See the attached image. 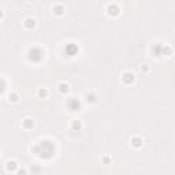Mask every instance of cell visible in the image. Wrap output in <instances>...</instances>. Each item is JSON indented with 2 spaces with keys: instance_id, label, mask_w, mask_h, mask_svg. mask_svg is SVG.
I'll return each mask as SVG.
<instances>
[{
  "instance_id": "6da1fadb",
  "label": "cell",
  "mask_w": 175,
  "mask_h": 175,
  "mask_svg": "<svg viewBox=\"0 0 175 175\" xmlns=\"http://www.w3.org/2000/svg\"><path fill=\"white\" fill-rule=\"evenodd\" d=\"M32 152H36V153H38L41 157L49 159V157H52V156H54L55 148H54V145H52L49 141H41L38 145H36L34 148H32Z\"/></svg>"
},
{
  "instance_id": "7a4b0ae2",
  "label": "cell",
  "mask_w": 175,
  "mask_h": 175,
  "mask_svg": "<svg viewBox=\"0 0 175 175\" xmlns=\"http://www.w3.org/2000/svg\"><path fill=\"white\" fill-rule=\"evenodd\" d=\"M42 58H44V52H42L40 48L34 47V48H30L29 49V59L30 60H33V62H40Z\"/></svg>"
},
{
  "instance_id": "3957f363",
  "label": "cell",
  "mask_w": 175,
  "mask_h": 175,
  "mask_svg": "<svg viewBox=\"0 0 175 175\" xmlns=\"http://www.w3.org/2000/svg\"><path fill=\"white\" fill-rule=\"evenodd\" d=\"M78 45L77 44H73V42H70V44H67L66 45V54L68 55V56H75V55L78 54Z\"/></svg>"
},
{
  "instance_id": "277c9868",
  "label": "cell",
  "mask_w": 175,
  "mask_h": 175,
  "mask_svg": "<svg viewBox=\"0 0 175 175\" xmlns=\"http://www.w3.org/2000/svg\"><path fill=\"white\" fill-rule=\"evenodd\" d=\"M134 78H135V77H134V74L131 73V71H125V73L122 74V81H123L125 83H127V85L133 82Z\"/></svg>"
},
{
  "instance_id": "5b68a950",
  "label": "cell",
  "mask_w": 175,
  "mask_h": 175,
  "mask_svg": "<svg viewBox=\"0 0 175 175\" xmlns=\"http://www.w3.org/2000/svg\"><path fill=\"white\" fill-rule=\"evenodd\" d=\"M67 105H68V108H70L71 111H78V109L81 108V104H79V101L77 100V99H70L68 103H67Z\"/></svg>"
},
{
  "instance_id": "8992f818",
  "label": "cell",
  "mask_w": 175,
  "mask_h": 175,
  "mask_svg": "<svg viewBox=\"0 0 175 175\" xmlns=\"http://www.w3.org/2000/svg\"><path fill=\"white\" fill-rule=\"evenodd\" d=\"M6 168H7V171L8 172H13V171L18 170V164L15 160H8L7 162V164H6Z\"/></svg>"
},
{
  "instance_id": "52a82bcc",
  "label": "cell",
  "mask_w": 175,
  "mask_h": 175,
  "mask_svg": "<svg viewBox=\"0 0 175 175\" xmlns=\"http://www.w3.org/2000/svg\"><path fill=\"white\" fill-rule=\"evenodd\" d=\"M152 54H153L155 56H162V55H164V47L155 45L153 48H152Z\"/></svg>"
},
{
  "instance_id": "ba28073f",
  "label": "cell",
  "mask_w": 175,
  "mask_h": 175,
  "mask_svg": "<svg viewBox=\"0 0 175 175\" xmlns=\"http://www.w3.org/2000/svg\"><path fill=\"white\" fill-rule=\"evenodd\" d=\"M22 126H23V129H26V130L33 129V126H34L33 119H30V118H26L25 121L22 122Z\"/></svg>"
},
{
  "instance_id": "9c48e42d",
  "label": "cell",
  "mask_w": 175,
  "mask_h": 175,
  "mask_svg": "<svg viewBox=\"0 0 175 175\" xmlns=\"http://www.w3.org/2000/svg\"><path fill=\"white\" fill-rule=\"evenodd\" d=\"M23 25H25L28 29H33L34 26H36V19H34V18H26L25 22H23Z\"/></svg>"
},
{
  "instance_id": "30bf717a",
  "label": "cell",
  "mask_w": 175,
  "mask_h": 175,
  "mask_svg": "<svg viewBox=\"0 0 175 175\" xmlns=\"http://www.w3.org/2000/svg\"><path fill=\"white\" fill-rule=\"evenodd\" d=\"M118 13H119V7H118V4L111 3V4L108 6V14H111V15H116Z\"/></svg>"
},
{
  "instance_id": "8fae6325",
  "label": "cell",
  "mask_w": 175,
  "mask_h": 175,
  "mask_svg": "<svg viewBox=\"0 0 175 175\" xmlns=\"http://www.w3.org/2000/svg\"><path fill=\"white\" fill-rule=\"evenodd\" d=\"M131 145H133L134 148H140V146L142 145V138L138 137V135L133 137V138H131Z\"/></svg>"
},
{
  "instance_id": "7c38bea8",
  "label": "cell",
  "mask_w": 175,
  "mask_h": 175,
  "mask_svg": "<svg viewBox=\"0 0 175 175\" xmlns=\"http://www.w3.org/2000/svg\"><path fill=\"white\" fill-rule=\"evenodd\" d=\"M68 90H70V88H68V85H67L66 82H60V83H59V92H60V93L66 95V93H68Z\"/></svg>"
},
{
  "instance_id": "4fadbf2b",
  "label": "cell",
  "mask_w": 175,
  "mask_h": 175,
  "mask_svg": "<svg viewBox=\"0 0 175 175\" xmlns=\"http://www.w3.org/2000/svg\"><path fill=\"white\" fill-rule=\"evenodd\" d=\"M54 13L56 14V15H62V14L64 13V7H63V4H55L54 6Z\"/></svg>"
},
{
  "instance_id": "5bb4252c",
  "label": "cell",
  "mask_w": 175,
  "mask_h": 175,
  "mask_svg": "<svg viewBox=\"0 0 175 175\" xmlns=\"http://www.w3.org/2000/svg\"><path fill=\"white\" fill-rule=\"evenodd\" d=\"M7 99H8V101H11V103H17V101L19 100V96H18V93H15V92H10Z\"/></svg>"
},
{
  "instance_id": "9a60e30c",
  "label": "cell",
  "mask_w": 175,
  "mask_h": 175,
  "mask_svg": "<svg viewBox=\"0 0 175 175\" xmlns=\"http://www.w3.org/2000/svg\"><path fill=\"white\" fill-rule=\"evenodd\" d=\"M71 129L75 130V131H79V130L82 129V123H81V121H73L71 122Z\"/></svg>"
},
{
  "instance_id": "2e32d148",
  "label": "cell",
  "mask_w": 175,
  "mask_h": 175,
  "mask_svg": "<svg viewBox=\"0 0 175 175\" xmlns=\"http://www.w3.org/2000/svg\"><path fill=\"white\" fill-rule=\"evenodd\" d=\"M37 95H38L40 99H45V97L48 96V90L44 89V88H40V89H38V92H37Z\"/></svg>"
},
{
  "instance_id": "e0dca14e",
  "label": "cell",
  "mask_w": 175,
  "mask_h": 175,
  "mask_svg": "<svg viewBox=\"0 0 175 175\" xmlns=\"http://www.w3.org/2000/svg\"><path fill=\"white\" fill-rule=\"evenodd\" d=\"M86 101H89V103H95V101H96V96H95L93 93H89V95H86Z\"/></svg>"
},
{
  "instance_id": "ac0fdd59",
  "label": "cell",
  "mask_w": 175,
  "mask_h": 175,
  "mask_svg": "<svg viewBox=\"0 0 175 175\" xmlns=\"http://www.w3.org/2000/svg\"><path fill=\"white\" fill-rule=\"evenodd\" d=\"M17 175H28V172L25 168H19V170H17Z\"/></svg>"
},
{
  "instance_id": "d6986e66",
  "label": "cell",
  "mask_w": 175,
  "mask_h": 175,
  "mask_svg": "<svg viewBox=\"0 0 175 175\" xmlns=\"http://www.w3.org/2000/svg\"><path fill=\"white\" fill-rule=\"evenodd\" d=\"M4 88H6V83H4V81L3 79H0V93L4 90Z\"/></svg>"
},
{
  "instance_id": "ffe728a7",
  "label": "cell",
  "mask_w": 175,
  "mask_h": 175,
  "mask_svg": "<svg viewBox=\"0 0 175 175\" xmlns=\"http://www.w3.org/2000/svg\"><path fill=\"white\" fill-rule=\"evenodd\" d=\"M141 71H142V73H148V71H149V66H148V64L141 66Z\"/></svg>"
},
{
  "instance_id": "44dd1931",
  "label": "cell",
  "mask_w": 175,
  "mask_h": 175,
  "mask_svg": "<svg viewBox=\"0 0 175 175\" xmlns=\"http://www.w3.org/2000/svg\"><path fill=\"white\" fill-rule=\"evenodd\" d=\"M101 160H103V163H104V164H107V163L111 162V157H108V156H104V157L101 159Z\"/></svg>"
},
{
  "instance_id": "7402d4cb",
  "label": "cell",
  "mask_w": 175,
  "mask_h": 175,
  "mask_svg": "<svg viewBox=\"0 0 175 175\" xmlns=\"http://www.w3.org/2000/svg\"><path fill=\"white\" fill-rule=\"evenodd\" d=\"M3 17V11H1V8H0V18Z\"/></svg>"
}]
</instances>
